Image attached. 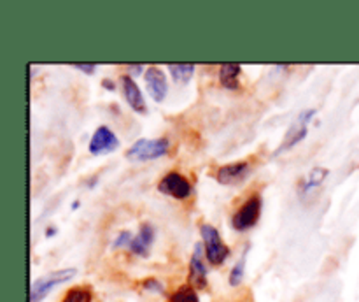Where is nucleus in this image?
<instances>
[{"instance_id": "f257e3e1", "label": "nucleus", "mask_w": 359, "mask_h": 302, "mask_svg": "<svg viewBox=\"0 0 359 302\" xmlns=\"http://www.w3.org/2000/svg\"><path fill=\"white\" fill-rule=\"evenodd\" d=\"M200 235L203 241V249H205V258L210 265H223L230 256V246L224 244L221 239L219 230L209 223H203L200 227Z\"/></svg>"}, {"instance_id": "f03ea898", "label": "nucleus", "mask_w": 359, "mask_h": 302, "mask_svg": "<svg viewBox=\"0 0 359 302\" xmlns=\"http://www.w3.org/2000/svg\"><path fill=\"white\" fill-rule=\"evenodd\" d=\"M170 150V140L167 137H158V139H139L128 147L126 158L135 162H151L165 157Z\"/></svg>"}, {"instance_id": "7ed1b4c3", "label": "nucleus", "mask_w": 359, "mask_h": 302, "mask_svg": "<svg viewBox=\"0 0 359 302\" xmlns=\"http://www.w3.org/2000/svg\"><path fill=\"white\" fill-rule=\"evenodd\" d=\"M262 195H258V193L251 195L237 211H235L233 216H231V227L238 232H245L249 230V228H252L258 223L259 216H262Z\"/></svg>"}, {"instance_id": "20e7f679", "label": "nucleus", "mask_w": 359, "mask_h": 302, "mask_svg": "<svg viewBox=\"0 0 359 302\" xmlns=\"http://www.w3.org/2000/svg\"><path fill=\"white\" fill-rule=\"evenodd\" d=\"M76 276V269H60L55 273L48 274L44 277H39L32 283L30 287V302H41L42 298H46V295L53 290L58 284L67 283L69 280Z\"/></svg>"}, {"instance_id": "39448f33", "label": "nucleus", "mask_w": 359, "mask_h": 302, "mask_svg": "<svg viewBox=\"0 0 359 302\" xmlns=\"http://www.w3.org/2000/svg\"><path fill=\"white\" fill-rule=\"evenodd\" d=\"M316 109H305V111H302L300 114H298V118L294 119L293 125L290 126V130H287L286 137H284V143L280 144L279 147H277V151L273 155H279V153H284V151L291 150L293 146H297L298 143H302V140L307 137L309 133V123H311V119H314L316 116Z\"/></svg>"}, {"instance_id": "423d86ee", "label": "nucleus", "mask_w": 359, "mask_h": 302, "mask_svg": "<svg viewBox=\"0 0 359 302\" xmlns=\"http://www.w3.org/2000/svg\"><path fill=\"white\" fill-rule=\"evenodd\" d=\"M158 190L160 193L168 197H174L175 200H184L188 197H191L193 186L188 181V178H184L179 172H168L158 183Z\"/></svg>"}, {"instance_id": "0eeeda50", "label": "nucleus", "mask_w": 359, "mask_h": 302, "mask_svg": "<svg viewBox=\"0 0 359 302\" xmlns=\"http://www.w3.org/2000/svg\"><path fill=\"white\" fill-rule=\"evenodd\" d=\"M252 172V167L249 162H233V164L221 165L216 171V181L224 186H237L244 183Z\"/></svg>"}, {"instance_id": "6e6552de", "label": "nucleus", "mask_w": 359, "mask_h": 302, "mask_svg": "<svg viewBox=\"0 0 359 302\" xmlns=\"http://www.w3.org/2000/svg\"><path fill=\"white\" fill-rule=\"evenodd\" d=\"M90 153L98 157V155H107L112 153L119 147V139L107 125H100L93 132L90 140Z\"/></svg>"}, {"instance_id": "1a4fd4ad", "label": "nucleus", "mask_w": 359, "mask_h": 302, "mask_svg": "<svg viewBox=\"0 0 359 302\" xmlns=\"http://www.w3.org/2000/svg\"><path fill=\"white\" fill-rule=\"evenodd\" d=\"M203 253H205L203 242H198V244L195 246L191 260H189L188 284H191L195 290H203V288H207V274H209V269H207V265L203 263Z\"/></svg>"}, {"instance_id": "9d476101", "label": "nucleus", "mask_w": 359, "mask_h": 302, "mask_svg": "<svg viewBox=\"0 0 359 302\" xmlns=\"http://www.w3.org/2000/svg\"><path fill=\"white\" fill-rule=\"evenodd\" d=\"M144 81H146L147 91H149L151 97L154 98V102H163L168 93L167 76H165L163 70H161L160 67H149V69L144 72Z\"/></svg>"}, {"instance_id": "9b49d317", "label": "nucleus", "mask_w": 359, "mask_h": 302, "mask_svg": "<svg viewBox=\"0 0 359 302\" xmlns=\"http://www.w3.org/2000/svg\"><path fill=\"white\" fill-rule=\"evenodd\" d=\"M119 83H121L123 86V95H125L126 98V104H128L133 111L139 112V114H146L147 104L146 100H144V95L142 91H140L139 84L133 81V77L130 76V74H123V76L119 77Z\"/></svg>"}, {"instance_id": "f8f14e48", "label": "nucleus", "mask_w": 359, "mask_h": 302, "mask_svg": "<svg viewBox=\"0 0 359 302\" xmlns=\"http://www.w3.org/2000/svg\"><path fill=\"white\" fill-rule=\"evenodd\" d=\"M154 235H156V232H154L153 225L142 223L140 225L139 232H137V235H133L128 249L133 253V255L146 258V256H149L151 248H153L154 244Z\"/></svg>"}, {"instance_id": "ddd939ff", "label": "nucleus", "mask_w": 359, "mask_h": 302, "mask_svg": "<svg viewBox=\"0 0 359 302\" xmlns=\"http://www.w3.org/2000/svg\"><path fill=\"white\" fill-rule=\"evenodd\" d=\"M242 65L241 63H223L219 67V83L221 86L226 90H238L241 88V77Z\"/></svg>"}, {"instance_id": "4468645a", "label": "nucleus", "mask_w": 359, "mask_h": 302, "mask_svg": "<svg viewBox=\"0 0 359 302\" xmlns=\"http://www.w3.org/2000/svg\"><path fill=\"white\" fill-rule=\"evenodd\" d=\"M328 174H330V171L325 167L312 169V171L307 174V178H305L304 181L300 183V186H298V192H300V195H309L312 190L319 188V186L325 183V179L328 178Z\"/></svg>"}, {"instance_id": "2eb2a0df", "label": "nucleus", "mask_w": 359, "mask_h": 302, "mask_svg": "<svg viewBox=\"0 0 359 302\" xmlns=\"http://www.w3.org/2000/svg\"><path fill=\"white\" fill-rule=\"evenodd\" d=\"M168 72L175 83L186 84L195 74V65L193 63H168Z\"/></svg>"}, {"instance_id": "dca6fc26", "label": "nucleus", "mask_w": 359, "mask_h": 302, "mask_svg": "<svg viewBox=\"0 0 359 302\" xmlns=\"http://www.w3.org/2000/svg\"><path fill=\"white\" fill-rule=\"evenodd\" d=\"M168 302H200L198 290H195L191 284H182L168 297Z\"/></svg>"}, {"instance_id": "f3484780", "label": "nucleus", "mask_w": 359, "mask_h": 302, "mask_svg": "<svg viewBox=\"0 0 359 302\" xmlns=\"http://www.w3.org/2000/svg\"><path fill=\"white\" fill-rule=\"evenodd\" d=\"M62 302H93V291L88 287H74L67 291Z\"/></svg>"}, {"instance_id": "a211bd4d", "label": "nucleus", "mask_w": 359, "mask_h": 302, "mask_svg": "<svg viewBox=\"0 0 359 302\" xmlns=\"http://www.w3.org/2000/svg\"><path fill=\"white\" fill-rule=\"evenodd\" d=\"M245 258H248V249H245L244 253H242L241 260H238L237 263H235V267L231 269L230 273V284L231 287H238V284L244 281V273H245Z\"/></svg>"}, {"instance_id": "6ab92c4d", "label": "nucleus", "mask_w": 359, "mask_h": 302, "mask_svg": "<svg viewBox=\"0 0 359 302\" xmlns=\"http://www.w3.org/2000/svg\"><path fill=\"white\" fill-rule=\"evenodd\" d=\"M133 239V234L130 230H121L118 234V237L112 241V248L118 249V248H126V246H130V242H132Z\"/></svg>"}, {"instance_id": "aec40b11", "label": "nucleus", "mask_w": 359, "mask_h": 302, "mask_svg": "<svg viewBox=\"0 0 359 302\" xmlns=\"http://www.w3.org/2000/svg\"><path fill=\"white\" fill-rule=\"evenodd\" d=\"M142 288H144V290L156 291V294H165V287L160 283V281L154 280V277H147V280H144L142 281Z\"/></svg>"}, {"instance_id": "412c9836", "label": "nucleus", "mask_w": 359, "mask_h": 302, "mask_svg": "<svg viewBox=\"0 0 359 302\" xmlns=\"http://www.w3.org/2000/svg\"><path fill=\"white\" fill-rule=\"evenodd\" d=\"M72 67L84 74H93L97 70V63H72Z\"/></svg>"}, {"instance_id": "4be33fe9", "label": "nucleus", "mask_w": 359, "mask_h": 302, "mask_svg": "<svg viewBox=\"0 0 359 302\" xmlns=\"http://www.w3.org/2000/svg\"><path fill=\"white\" fill-rule=\"evenodd\" d=\"M144 69H146V67H144L142 63H139V65H128V70L133 74V76H137V74H140Z\"/></svg>"}, {"instance_id": "5701e85b", "label": "nucleus", "mask_w": 359, "mask_h": 302, "mask_svg": "<svg viewBox=\"0 0 359 302\" xmlns=\"http://www.w3.org/2000/svg\"><path fill=\"white\" fill-rule=\"evenodd\" d=\"M102 86H104L107 91H114L116 90L114 81H111V79H104V81H102Z\"/></svg>"}, {"instance_id": "b1692460", "label": "nucleus", "mask_w": 359, "mask_h": 302, "mask_svg": "<svg viewBox=\"0 0 359 302\" xmlns=\"http://www.w3.org/2000/svg\"><path fill=\"white\" fill-rule=\"evenodd\" d=\"M56 234H58V228H56V227H53V225H49V227L46 228V237H48V239L55 237Z\"/></svg>"}, {"instance_id": "393cba45", "label": "nucleus", "mask_w": 359, "mask_h": 302, "mask_svg": "<svg viewBox=\"0 0 359 302\" xmlns=\"http://www.w3.org/2000/svg\"><path fill=\"white\" fill-rule=\"evenodd\" d=\"M79 206H81V202H79V200H74V202H72V206H70V207H72V209L76 211L77 207H79Z\"/></svg>"}]
</instances>
